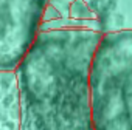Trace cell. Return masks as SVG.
I'll list each match as a JSON object with an SVG mask.
<instances>
[{
	"label": "cell",
	"mask_w": 132,
	"mask_h": 130,
	"mask_svg": "<svg viewBox=\"0 0 132 130\" xmlns=\"http://www.w3.org/2000/svg\"><path fill=\"white\" fill-rule=\"evenodd\" d=\"M101 36L87 25L39 30L16 68L20 130H95L89 71Z\"/></svg>",
	"instance_id": "6da1fadb"
},
{
	"label": "cell",
	"mask_w": 132,
	"mask_h": 130,
	"mask_svg": "<svg viewBox=\"0 0 132 130\" xmlns=\"http://www.w3.org/2000/svg\"><path fill=\"white\" fill-rule=\"evenodd\" d=\"M89 88L95 130H132V30L101 36Z\"/></svg>",
	"instance_id": "7a4b0ae2"
},
{
	"label": "cell",
	"mask_w": 132,
	"mask_h": 130,
	"mask_svg": "<svg viewBox=\"0 0 132 130\" xmlns=\"http://www.w3.org/2000/svg\"><path fill=\"white\" fill-rule=\"evenodd\" d=\"M51 0H0V71H13L34 42Z\"/></svg>",
	"instance_id": "3957f363"
}]
</instances>
